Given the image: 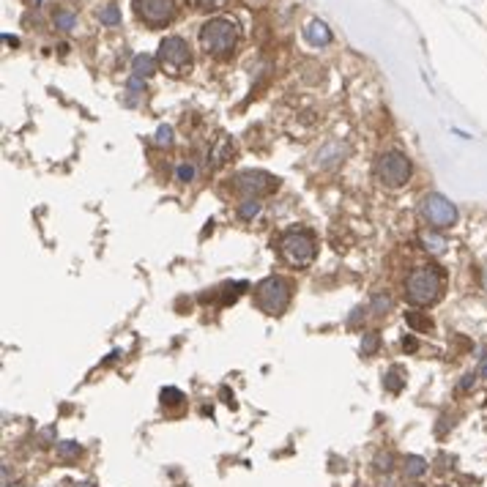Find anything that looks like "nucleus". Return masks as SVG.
Instances as JSON below:
<instances>
[{
  "label": "nucleus",
  "mask_w": 487,
  "mask_h": 487,
  "mask_svg": "<svg viewBox=\"0 0 487 487\" xmlns=\"http://www.w3.org/2000/svg\"><path fill=\"white\" fill-rule=\"evenodd\" d=\"M446 288V277L438 266L433 263H424L416 266L408 279H405V298L414 304V307H433L435 301H441Z\"/></svg>",
  "instance_id": "1"
},
{
  "label": "nucleus",
  "mask_w": 487,
  "mask_h": 487,
  "mask_svg": "<svg viewBox=\"0 0 487 487\" xmlns=\"http://www.w3.org/2000/svg\"><path fill=\"white\" fill-rule=\"evenodd\" d=\"M279 247V258L285 260L293 268H307L312 266L315 252H318V241H315V233L307 228H291L285 230L277 241Z\"/></svg>",
  "instance_id": "2"
},
{
  "label": "nucleus",
  "mask_w": 487,
  "mask_h": 487,
  "mask_svg": "<svg viewBox=\"0 0 487 487\" xmlns=\"http://www.w3.org/2000/svg\"><path fill=\"white\" fill-rule=\"evenodd\" d=\"M238 44V25L228 17H214L200 28V47L205 55L228 58Z\"/></svg>",
  "instance_id": "3"
},
{
  "label": "nucleus",
  "mask_w": 487,
  "mask_h": 487,
  "mask_svg": "<svg viewBox=\"0 0 487 487\" xmlns=\"http://www.w3.org/2000/svg\"><path fill=\"white\" fill-rule=\"evenodd\" d=\"M157 61L162 66V71H167L170 77H184L192 68V50L187 44V38L181 36H167L159 44V55Z\"/></svg>",
  "instance_id": "4"
},
{
  "label": "nucleus",
  "mask_w": 487,
  "mask_h": 487,
  "mask_svg": "<svg viewBox=\"0 0 487 487\" xmlns=\"http://www.w3.org/2000/svg\"><path fill=\"white\" fill-rule=\"evenodd\" d=\"M255 304L266 315H282L291 304V285L282 277H266L255 288Z\"/></svg>",
  "instance_id": "5"
},
{
  "label": "nucleus",
  "mask_w": 487,
  "mask_h": 487,
  "mask_svg": "<svg viewBox=\"0 0 487 487\" xmlns=\"http://www.w3.org/2000/svg\"><path fill=\"white\" fill-rule=\"evenodd\" d=\"M419 217H422L424 225H430L433 230H446L457 222V205L438 192H430L419 203Z\"/></svg>",
  "instance_id": "6"
},
{
  "label": "nucleus",
  "mask_w": 487,
  "mask_h": 487,
  "mask_svg": "<svg viewBox=\"0 0 487 487\" xmlns=\"http://www.w3.org/2000/svg\"><path fill=\"white\" fill-rule=\"evenodd\" d=\"M375 175H378V181H381L384 187L400 189V187H405L408 178H411V159H408L405 154H400V151H386V154H381L378 162H375Z\"/></svg>",
  "instance_id": "7"
},
{
  "label": "nucleus",
  "mask_w": 487,
  "mask_h": 487,
  "mask_svg": "<svg viewBox=\"0 0 487 487\" xmlns=\"http://www.w3.org/2000/svg\"><path fill=\"white\" fill-rule=\"evenodd\" d=\"M131 6L148 28H164L175 20V0H131Z\"/></svg>",
  "instance_id": "8"
},
{
  "label": "nucleus",
  "mask_w": 487,
  "mask_h": 487,
  "mask_svg": "<svg viewBox=\"0 0 487 487\" xmlns=\"http://www.w3.org/2000/svg\"><path fill=\"white\" fill-rule=\"evenodd\" d=\"M277 187H279V181L274 175L263 173V170H244V173L235 175V184H233V189L241 192L247 200H255L260 195H271Z\"/></svg>",
  "instance_id": "9"
},
{
  "label": "nucleus",
  "mask_w": 487,
  "mask_h": 487,
  "mask_svg": "<svg viewBox=\"0 0 487 487\" xmlns=\"http://www.w3.org/2000/svg\"><path fill=\"white\" fill-rule=\"evenodd\" d=\"M304 33H307V38H310L312 44H328V41H331V31L326 28L321 20H312V22L304 28Z\"/></svg>",
  "instance_id": "10"
},
{
  "label": "nucleus",
  "mask_w": 487,
  "mask_h": 487,
  "mask_svg": "<svg viewBox=\"0 0 487 487\" xmlns=\"http://www.w3.org/2000/svg\"><path fill=\"white\" fill-rule=\"evenodd\" d=\"M233 157V143H230L228 137H219L217 140V148H214V154H211V167H219V164H225Z\"/></svg>",
  "instance_id": "11"
},
{
  "label": "nucleus",
  "mask_w": 487,
  "mask_h": 487,
  "mask_svg": "<svg viewBox=\"0 0 487 487\" xmlns=\"http://www.w3.org/2000/svg\"><path fill=\"white\" fill-rule=\"evenodd\" d=\"M131 71H134L137 77H151V74L157 71V58H154V55H137L134 64H131Z\"/></svg>",
  "instance_id": "12"
},
{
  "label": "nucleus",
  "mask_w": 487,
  "mask_h": 487,
  "mask_svg": "<svg viewBox=\"0 0 487 487\" xmlns=\"http://www.w3.org/2000/svg\"><path fill=\"white\" fill-rule=\"evenodd\" d=\"M402 471H405V477H411V479H419L424 471H427V460L424 457H405V463H402Z\"/></svg>",
  "instance_id": "13"
},
{
  "label": "nucleus",
  "mask_w": 487,
  "mask_h": 487,
  "mask_svg": "<svg viewBox=\"0 0 487 487\" xmlns=\"http://www.w3.org/2000/svg\"><path fill=\"white\" fill-rule=\"evenodd\" d=\"M422 244L430 255H441L446 249V238L438 235V233H422Z\"/></svg>",
  "instance_id": "14"
},
{
  "label": "nucleus",
  "mask_w": 487,
  "mask_h": 487,
  "mask_svg": "<svg viewBox=\"0 0 487 487\" xmlns=\"http://www.w3.org/2000/svg\"><path fill=\"white\" fill-rule=\"evenodd\" d=\"M384 386H386L389 391H394V394H397V391L405 386V375H402V370H400V367H391L389 372H386V378H384Z\"/></svg>",
  "instance_id": "15"
},
{
  "label": "nucleus",
  "mask_w": 487,
  "mask_h": 487,
  "mask_svg": "<svg viewBox=\"0 0 487 487\" xmlns=\"http://www.w3.org/2000/svg\"><path fill=\"white\" fill-rule=\"evenodd\" d=\"M405 324L411 326V328H416V331H430V328H433V321H430L427 315H419L416 310L405 312Z\"/></svg>",
  "instance_id": "16"
},
{
  "label": "nucleus",
  "mask_w": 487,
  "mask_h": 487,
  "mask_svg": "<svg viewBox=\"0 0 487 487\" xmlns=\"http://www.w3.org/2000/svg\"><path fill=\"white\" fill-rule=\"evenodd\" d=\"M80 452H82V446H80L77 441H64V444H58V452H55V455H58L61 463H68V460H74Z\"/></svg>",
  "instance_id": "17"
},
{
  "label": "nucleus",
  "mask_w": 487,
  "mask_h": 487,
  "mask_svg": "<svg viewBox=\"0 0 487 487\" xmlns=\"http://www.w3.org/2000/svg\"><path fill=\"white\" fill-rule=\"evenodd\" d=\"M378 345H381V337H378V331H370V334H364V340H361V356H372V354L378 351Z\"/></svg>",
  "instance_id": "18"
},
{
  "label": "nucleus",
  "mask_w": 487,
  "mask_h": 487,
  "mask_svg": "<svg viewBox=\"0 0 487 487\" xmlns=\"http://www.w3.org/2000/svg\"><path fill=\"white\" fill-rule=\"evenodd\" d=\"M99 20H101L104 25H118V22H121V11H118V6H107V8H101Z\"/></svg>",
  "instance_id": "19"
},
{
  "label": "nucleus",
  "mask_w": 487,
  "mask_h": 487,
  "mask_svg": "<svg viewBox=\"0 0 487 487\" xmlns=\"http://www.w3.org/2000/svg\"><path fill=\"white\" fill-rule=\"evenodd\" d=\"M258 211H260L258 200H244V205L238 208V217L241 219H252V217H258Z\"/></svg>",
  "instance_id": "20"
},
{
  "label": "nucleus",
  "mask_w": 487,
  "mask_h": 487,
  "mask_svg": "<svg viewBox=\"0 0 487 487\" xmlns=\"http://www.w3.org/2000/svg\"><path fill=\"white\" fill-rule=\"evenodd\" d=\"M228 0H192V6L195 8H205V11H217V8H222Z\"/></svg>",
  "instance_id": "21"
},
{
  "label": "nucleus",
  "mask_w": 487,
  "mask_h": 487,
  "mask_svg": "<svg viewBox=\"0 0 487 487\" xmlns=\"http://www.w3.org/2000/svg\"><path fill=\"white\" fill-rule=\"evenodd\" d=\"M157 145H164V148L173 145V129L170 126H159L157 129Z\"/></svg>",
  "instance_id": "22"
},
{
  "label": "nucleus",
  "mask_w": 487,
  "mask_h": 487,
  "mask_svg": "<svg viewBox=\"0 0 487 487\" xmlns=\"http://www.w3.org/2000/svg\"><path fill=\"white\" fill-rule=\"evenodd\" d=\"M55 25L64 28V31H71V28H74V17L66 14V11H58V14H55Z\"/></svg>",
  "instance_id": "23"
},
{
  "label": "nucleus",
  "mask_w": 487,
  "mask_h": 487,
  "mask_svg": "<svg viewBox=\"0 0 487 487\" xmlns=\"http://www.w3.org/2000/svg\"><path fill=\"white\" fill-rule=\"evenodd\" d=\"M175 175H178V181H192L195 178V164H181L178 170H175Z\"/></svg>",
  "instance_id": "24"
},
{
  "label": "nucleus",
  "mask_w": 487,
  "mask_h": 487,
  "mask_svg": "<svg viewBox=\"0 0 487 487\" xmlns=\"http://www.w3.org/2000/svg\"><path fill=\"white\" fill-rule=\"evenodd\" d=\"M389 307H391V298H386V296H375V310H378V315H384Z\"/></svg>",
  "instance_id": "25"
},
{
  "label": "nucleus",
  "mask_w": 487,
  "mask_h": 487,
  "mask_svg": "<svg viewBox=\"0 0 487 487\" xmlns=\"http://www.w3.org/2000/svg\"><path fill=\"white\" fill-rule=\"evenodd\" d=\"M164 397H167V402H178V400H184L178 389H164L162 391V400H164Z\"/></svg>",
  "instance_id": "26"
},
{
  "label": "nucleus",
  "mask_w": 487,
  "mask_h": 487,
  "mask_svg": "<svg viewBox=\"0 0 487 487\" xmlns=\"http://www.w3.org/2000/svg\"><path fill=\"white\" fill-rule=\"evenodd\" d=\"M402 348L414 354V351H416V340H414V337H408V340H402Z\"/></svg>",
  "instance_id": "27"
},
{
  "label": "nucleus",
  "mask_w": 487,
  "mask_h": 487,
  "mask_svg": "<svg viewBox=\"0 0 487 487\" xmlns=\"http://www.w3.org/2000/svg\"><path fill=\"white\" fill-rule=\"evenodd\" d=\"M468 386H474V375H465V381H463L460 389H468Z\"/></svg>",
  "instance_id": "28"
},
{
  "label": "nucleus",
  "mask_w": 487,
  "mask_h": 487,
  "mask_svg": "<svg viewBox=\"0 0 487 487\" xmlns=\"http://www.w3.org/2000/svg\"><path fill=\"white\" fill-rule=\"evenodd\" d=\"M74 487H96V485H94V482H77Z\"/></svg>",
  "instance_id": "29"
},
{
  "label": "nucleus",
  "mask_w": 487,
  "mask_h": 487,
  "mask_svg": "<svg viewBox=\"0 0 487 487\" xmlns=\"http://www.w3.org/2000/svg\"><path fill=\"white\" fill-rule=\"evenodd\" d=\"M482 375H485V378H487V361H485V364H482Z\"/></svg>",
  "instance_id": "30"
},
{
  "label": "nucleus",
  "mask_w": 487,
  "mask_h": 487,
  "mask_svg": "<svg viewBox=\"0 0 487 487\" xmlns=\"http://www.w3.org/2000/svg\"><path fill=\"white\" fill-rule=\"evenodd\" d=\"M482 282H485V291H487V268H485V277H482Z\"/></svg>",
  "instance_id": "31"
},
{
  "label": "nucleus",
  "mask_w": 487,
  "mask_h": 487,
  "mask_svg": "<svg viewBox=\"0 0 487 487\" xmlns=\"http://www.w3.org/2000/svg\"><path fill=\"white\" fill-rule=\"evenodd\" d=\"M6 487H25V485H20V482H14V485H6Z\"/></svg>",
  "instance_id": "32"
}]
</instances>
